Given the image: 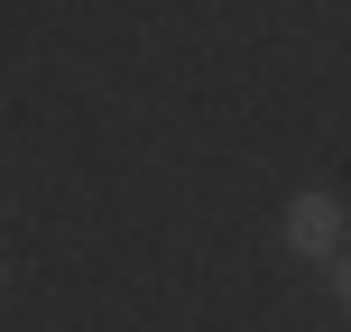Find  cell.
<instances>
[{"label": "cell", "mask_w": 351, "mask_h": 332, "mask_svg": "<svg viewBox=\"0 0 351 332\" xmlns=\"http://www.w3.org/2000/svg\"><path fill=\"white\" fill-rule=\"evenodd\" d=\"M287 249H296V259H333L342 249V203L333 194H296V203H287Z\"/></svg>", "instance_id": "1"}, {"label": "cell", "mask_w": 351, "mask_h": 332, "mask_svg": "<svg viewBox=\"0 0 351 332\" xmlns=\"http://www.w3.org/2000/svg\"><path fill=\"white\" fill-rule=\"evenodd\" d=\"M333 286H342V314H351V259H342V277H333Z\"/></svg>", "instance_id": "2"}, {"label": "cell", "mask_w": 351, "mask_h": 332, "mask_svg": "<svg viewBox=\"0 0 351 332\" xmlns=\"http://www.w3.org/2000/svg\"><path fill=\"white\" fill-rule=\"evenodd\" d=\"M0 286H10V277H0Z\"/></svg>", "instance_id": "3"}]
</instances>
